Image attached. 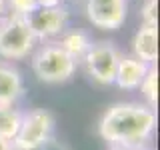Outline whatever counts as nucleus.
Segmentation results:
<instances>
[{
    "instance_id": "obj_5",
    "label": "nucleus",
    "mask_w": 160,
    "mask_h": 150,
    "mask_svg": "<svg viewBox=\"0 0 160 150\" xmlns=\"http://www.w3.org/2000/svg\"><path fill=\"white\" fill-rule=\"evenodd\" d=\"M84 64H86L88 74L96 80L98 84H112L116 76L120 52L112 42H96L90 46V50L84 54Z\"/></svg>"
},
{
    "instance_id": "obj_15",
    "label": "nucleus",
    "mask_w": 160,
    "mask_h": 150,
    "mask_svg": "<svg viewBox=\"0 0 160 150\" xmlns=\"http://www.w3.org/2000/svg\"><path fill=\"white\" fill-rule=\"evenodd\" d=\"M156 8H158L156 0H146V2H144V6H142V24L156 26Z\"/></svg>"
},
{
    "instance_id": "obj_13",
    "label": "nucleus",
    "mask_w": 160,
    "mask_h": 150,
    "mask_svg": "<svg viewBox=\"0 0 160 150\" xmlns=\"http://www.w3.org/2000/svg\"><path fill=\"white\" fill-rule=\"evenodd\" d=\"M140 90H142V96L146 98V106L156 110L158 106V68L156 64L148 68L146 76H144L142 84H140Z\"/></svg>"
},
{
    "instance_id": "obj_11",
    "label": "nucleus",
    "mask_w": 160,
    "mask_h": 150,
    "mask_svg": "<svg viewBox=\"0 0 160 150\" xmlns=\"http://www.w3.org/2000/svg\"><path fill=\"white\" fill-rule=\"evenodd\" d=\"M56 44L68 54V56H72L74 60H82L84 54L92 46V40H90V36L84 30L76 28V30H64V32L60 34V40Z\"/></svg>"
},
{
    "instance_id": "obj_12",
    "label": "nucleus",
    "mask_w": 160,
    "mask_h": 150,
    "mask_svg": "<svg viewBox=\"0 0 160 150\" xmlns=\"http://www.w3.org/2000/svg\"><path fill=\"white\" fill-rule=\"evenodd\" d=\"M20 122H22V114L12 106H0V138H6L12 142L16 136Z\"/></svg>"
},
{
    "instance_id": "obj_8",
    "label": "nucleus",
    "mask_w": 160,
    "mask_h": 150,
    "mask_svg": "<svg viewBox=\"0 0 160 150\" xmlns=\"http://www.w3.org/2000/svg\"><path fill=\"white\" fill-rule=\"evenodd\" d=\"M148 68L150 66L146 62H142V60H138L134 56H120L114 82L122 90H136V88H140Z\"/></svg>"
},
{
    "instance_id": "obj_6",
    "label": "nucleus",
    "mask_w": 160,
    "mask_h": 150,
    "mask_svg": "<svg viewBox=\"0 0 160 150\" xmlns=\"http://www.w3.org/2000/svg\"><path fill=\"white\" fill-rule=\"evenodd\" d=\"M26 20L30 32L36 40H48L54 36H60V34L66 30L68 24V10L60 4V6H38L34 8L32 12H28Z\"/></svg>"
},
{
    "instance_id": "obj_7",
    "label": "nucleus",
    "mask_w": 160,
    "mask_h": 150,
    "mask_svg": "<svg viewBox=\"0 0 160 150\" xmlns=\"http://www.w3.org/2000/svg\"><path fill=\"white\" fill-rule=\"evenodd\" d=\"M86 16L100 30H118L126 20V0H86Z\"/></svg>"
},
{
    "instance_id": "obj_1",
    "label": "nucleus",
    "mask_w": 160,
    "mask_h": 150,
    "mask_svg": "<svg viewBox=\"0 0 160 150\" xmlns=\"http://www.w3.org/2000/svg\"><path fill=\"white\" fill-rule=\"evenodd\" d=\"M156 110L146 104H112L98 122V134L110 146H142L156 130Z\"/></svg>"
},
{
    "instance_id": "obj_14",
    "label": "nucleus",
    "mask_w": 160,
    "mask_h": 150,
    "mask_svg": "<svg viewBox=\"0 0 160 150\" xmlns=\"http://www.w3.org/2000/svg\"><path fill=\"white\" fill-rule=\"evenodd\" d=\"M12 14H18V16H26L28 12H32L34 8H38L36 0H6Z\"/></svg>"
},
{
    "instance_id": "obj_17",
    "label": "nucleus",
    "mask_w": 160,
    "mask_h": 150,
    "mask_svg": "<svg viewBox=\"0 0 160 150\" xmlns=\"http://www.w3.org/2000/svg\"><path fill=\"white\" fill-rule=\"evenodd\" d=\"M0 150H12V142L6 138H0Z\"/></svg>"
},
{
    "instance_id": "obj_16",
    "label": "nucleus",
    "mask_w": 160,
    "mask_h": 150,
    "mask_svg": "<svg viewBox=\"0 0 160 150\" xmlns=\"http://www.w3.org/2000/svg\"><path fill=\"white\" fill-rule=\"evenodd\" d=\"M38 2V6H60L62 4V0H36Z\"/></svg>"
},
{
    "instance_id": "obj_2",
    "label": "nucleus",
    "mask_w": 160,
    "mask_h": 150,
    "mask_svg": "<svg viewBox=\"0 0 160 150\" xmlns=\"http://www.w3.org/2000/svg\"><path fill=\"white\" fill-rule=\"evenodd\" d=\"M32 70L38 80L48 84L66 82L76 70V60L68 56L56 42L44 44L32 58Z\"/></svg>"
},
{
    "instance_id": "obj_3",
    "label": "nucleus",
    "mask_w": 160,
    "mask_h": 150,
    "mask_svg": "<svg viewBox=\"0 0 160 150\" xmlns=\"http://www.w3.org/2000/svg\"><path fill=\"white\" fill-rule=\"evenodd\" d=\"M36 38L32 36L24 16L8 14L0 20V56L6 60L26 58L32 52Z\"/></svg>"
},
{
    "instance_id": "obj_4",
    "label": "nucleus",
    "mask_w": 160,
    "mask_h": 150,
    "mask_svg": "<svg viewBox=\"0 0 160 150\" xmlns=\"http://www.w3.org/2000/svg\"><path fill=\"white\" fill-rule=\"evenodd\" d=\"M54 130V116L44 108H36L22 114V122L14 136V146L18 150H38L50 140Z\"/></svg>"
},
{
    "instance_id": "obj_10",
    "label": "nucleus",
    "mask_w": 160,
    "mask_h": 150,
    "mask_svg": "<svg viewBox=\"0 0 160 150\" xmlns=\"http://www.w3.org/2000/svg\"><path fill=\"white\" fill-rule=\"evenodd\" d=\"M24 92L22 76L12 64L0 62V106H12Z\"/></svg>"
},
{
    "instance_id": "obj_19",
    "label": "nucleus",
    "mask_w": 160,
    "mask_h": 150,
    "mask_svg": "<svg viewBox=\"0 0 160 150\" xmlns=\"http://www.w3.org/2000/svg\"><path fill=\"white\" fill-rule=\"evenodd\" d=\"M2 2H4V0H0V12H2V8H4V6H2Z\"/></svg>"
},
{
    "instance_id": "obj_9",
    "label": "nucleus",
    "mask_w": 160,
    "mask_h": 150,
    "mask_svg": "<svg viewBox=\"0 0 160 150\" xmlns=\"http://www.w3.org/2000/svg\"><path fill=\"white\" fill-rule=\"evenodd\" d=\"M132 50H134V58L146 62L148 66L156 64V60H158V28L142 24L138 28V32L134 34Z\"/></svg>"
},
{
    "instance_id": "obj_18",
    "label": "nucleus",
    "mask_w": 160,
    "mask_h": 150,
    "mask_svg": "<svg viewBox=\"0 0 160 150\" xmlns=\"http://www.w3.org/2000/svg\"><path fill=\"white\" fill-rule=\"evenodd\" d=\"M108 150H144L142 146H110Z\"/></svg>"
}]
</instances>
